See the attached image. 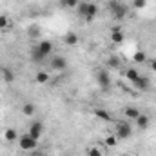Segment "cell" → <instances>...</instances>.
Returning <instances> with one entry per match:
<instances>
[{
    "label": "cell",
    "mask_w": 156,
    "mask_h": 156,
    "mask_svg": "<svg viewBox=\"0 0 156 156\" xmlns=\"http://www.w3.org/2000/svg\"><path fill=\"white\" fill-rule=\"evenodd\" d=\"M37 47H38V49L44 53V55H45V56H49V53L53 51V42H49V40H42Z\"/></svg>",
    "instance_id": "8fae6325"
},
{
    "label": "cell",
    "mask_w": 156,
    "mask_h": 156,
    "mask_svg": "<svg viewBox=\"0 0 156 156\" xmlns=\"http://www.w3.org/2000/svg\"><path fill=\"white\" fill-rule=\"evenodd\" d=\"M2 80H4L5 83L15 82V73H13V69H11V67H4V69H2Z\"/></svg>",
    "instance_id": "4fadbf2b"
},
{
    "label": "cell",
    "mask_w": 156,
    "mask_h": 156,
    "mask_svg": "<svg viewBox=\"0 0 156 156\" xmlns=\"http://www.w3.org/2000/svg\"><path fill=\"white\" fill-rule=\"evenodd\" d=\"M133 60H134L136 64H144V62L147 60V56H145V53H144V51H136V53H134V56H133Z\"/></svg>",
    "instance_id": "603a6c76"
},
{
    "label": "cell",
    "mask_w": 156,
    "mask_h": 156,
    "mask_svg": "<svg viewBox=\"0 0 156 156\" xmlns=\"http://www.w3.org/2000/svg\"><path fill=\"white\" fill-rule=\"evenodd\" d=\"M107 7H109V11L113 13V16H115V18H118V20L125 18V15H127V5H125L123 2L111 0V2L107 4Z\"/></svg>",
    "instance_id": "7a4b0ae2"
},
{
    "label": "cell",
    "mask_w": 156,
    "mask_h": 156,
    "mask_svg": "<svg viewBox=\"0 0 156 156\" xmlns=\"http://www.w3.org/2000/svg\"><path fill=\"white\" fill-rule=\"evenodd\" d=\"M35 82H37V83H47V82H49V73L38 71V73L35 75Z\"/></svg>",
    "instance_id": "d6986e66"
},
{
    "label": "cell",
    "mask_w": 156,
    "mask_h": 156,
    "mask_svg": "<svg viewBox=\"0 0 156 156\" xmlns=\"http://www.w3.org/2000/svg\"><path fill=\"white\" fill-rule=\"evenodd\" d=\"M87 4H89V2H80V4H78L76 13H78L80 18H85V15H87Z\"/></svg>",
    "instance_id": "7402d4cb"
},
{
    "label": "cell",
    "mask_w": 156,
    "mask_h": 156,
    "mask_svg": "<svg viewBox=\"0 0 156 156\" xmlns=\"http://www.w3.org/2000/svg\"><path fill=\"white\" fill-rule=\"evenodd\" d=\"M87 156H102V151H100L98 147H91V149L87 151Z\"/></svg>",
    "instance_id": "4316f807"
},
{
    "label": "cell",
    "mask_w": 156,
    "mask_h": 156,
    "mask_svg": "<svg viewBox=\"0 0 156 156\" xmlns=\"http://www.w3.org/2000/svg\"><path fill=\"white\" fill-rule=\"evenodd\" d=\"M116 142H118V138L115 136V134H111V136H107V138H105V145H107V147H115V145H116Z\"/></svg>",
    "instance_id": "d4e9b609"
},
{
    "label": "cell",
    "mask_w": 156,
    "mask_h": 156,
    "mask_svg": "<svg viewBox=\"0 0 156 156\" xmlns=\"http://www.w3.org/2000/svg\"><path fill=\"white\" fill-rule=\"evenodd\" d=\"M145 5H147V0H133V7H136V9H142Z\"/></svg>",
    "instance_id": "484cf974"
},
{
    "label": "cell",
    "mask_w": 156,
    "mask_h": 156,
    "mask_svg": "<svg viewBox=\"0 0 156 156\" xmlns=\"http://www.w3.org/2000/svg\"><path fill=\"white\" fill-rule=\"evenodd\" d=\"M123 40H125V35H123V29H122V27H113V29H111V42H113V44H122V42H123Z\"/></svg>",
    "instance_id": "52a82bcc"
},
{
    "label": "cell",
    "mask_w": 156,
    "mask_h": 156,
    "mask_svg": "<svg viewBox=\"0 0 156 156\" xmlns=\"http://www.w3.org/2000/svg\"><path fill=\"white\" fill-rule=\"evenodd\" d=\"M35 113H37L35 104L27 102V104H24V105H22V115H26V116H35Z\"/></svg>",
    "instance_id": "9a60e30c"
},
{
    "label": "cell",
    "mask_w": 156,
    "mask_h": 156,
    "mask_svg": "<svg viewBox=\"0 0 156 156\" xmlns=\"http://www.w3.org/2000/svg\"><path fill=\"white\" fill-rule=\"evenodd\" d=\"M0 29L5 31V29H11V20L7 15H0Z\"/></svg>",
    "instance_id": "ffe728a7"
},
{
    "label": "cell",
    "mask_w": 156,
    "mask_h": 156,
    "mask_svg": "<svg viewBox=\"0 0 156 156\" xmlns=\"http://www.w3.org/2000/svg\"><path fill=\"white\" fill-rule=\"evenodd\" d=\"M133 85H134V89H138V91H145V89L149 87V78L144 76V75H140V76L133 82Z\"/></svg>",
    "instance_id": "ba28073f"
},
{
    "label": "cell",
    "mask_w": 156,
    "mask_h": 156,
    "mask_svg": "<svg viewBox=\"0 0 156 156\" xmlns=\"http://www.w3.org/2000/svg\"><path fill=\"white\" fill-rule=\"evenodd\" d=\"M0 105H2V98H0Z\"/></svg>",
    "instance_id": "1f68e13d"
},
{
    "label": "cell",
    "mask_w": 156,
    "mask_h": 156,
    "mask_svg": "<svg viewBox=\"0 0 156 156\" xmlns=\"http://www.w3.org/2000/svg\"><path fill=\"white\" fill-rule=\"evenodd\" d=\"M78 0H62V5L67 7V9H73V7H78Z\"/></svg>",
    "instance_id": "cb8c5ba5"
},
{
    "label": "cell",
    "mask_w": 156,
    "mask_h": 156,
    "mask_svg": "<svg viewBox=\"0 0 156 156\" xmlns=\"http://www.w3.org/2000/svg\"><path fill=\"white\" fill-rule=\"evenodd\" d=\"M18 133L15 131V129H5L4 131V138H5V142H18Z\"/></svg>",
    "instance_id": "2e32d148"
},
{
    "label": "cell",
    "mask_w": 156,
    "mask_h": 156,
    "mask_svg": "<svg viewBox=\"0 0 156 156\" xmlns=\"http://www.w3.org/2000/svg\"><path fill=\"white\" fill-rule=\"evenodd\" d=\"M45 58H47V56L40 51L38 47H33V49H31V60H33V62H37V64H38V62L45 60Z\"/></svg>",
    "instance_id": "e0dca14e"
},
{
    "label": "cell",
    "mask_w": 156,
    "mask_h": 156,
    "mask_svg": "<svg viewBox=\"0 0 156 156\" xmlns=\"http://www.w3.org/2000/svg\"><path fill=\"white\" fill-rule=\"evenodd\" d=\"M149 66H151V71H154L156 73V58H153V60L149 62Z\"/></svg>",
    "instance_id": "f546056e"
},
{
    "label": "cell",
    "mask_w": 156,
    "mask_h": 156,
    "mask_svg": "<svg viewBox=\"0 0 156 156\" xmlns=\"http://www.w3.org/2000/svg\"><path fill=\"white\" fill-rule=\"evenodd\" d=\"M96 15H98V5L89 2V4H87V15H85V18H83V20H85V22H93Z\"/></svg>",
    "instance_id": "9c48e42d"
},
{
    "label": "cell",
    "mask_w": 156,
    "mask_h": 156,
    "mask_svg": "<svg viewBox=\"0 0 156 156\" xmlns=\"http://www.w3.org/2000/svg\"><path fill=\"white\" fill-rule=\"evenodd\" d=\"M64 44L69 45V47L78 45V35L76 33H67V35H64Z\"/></svg>",
    "instance_id": "5bb4252c"
},
{
    "label": "cell",
    "mask_w": 156,
    "mask_h": 156,
    "mask_svg": "<svg viewBox=\"0 0 156 156\" xmlns=\"http://www.w3.org/2000/svg\"><path fill=\"white\" fill-rule=\"evenodd\" d=\"M140 115H142V113L138 111V107H133V105L125 107V118H129V120H136Z\"/></svg>",
    "instance_id": "ac0fdd59"
},
{
    "label": "cell",
    "mask_w": 156,
    "mask_h": 156,
    "mask_svg": "<svg viewBox=\"0 0 156 156\" xmlns=\"http://www.w3.org/2000/svg\"><path fill=\"white\" fill-rule=\"evenodd\" d=\"M116 136L118 140H127V138H131L133 136V127H131V123L129 122H118L116 123Z\"/></svg>",
    "instance_id": "3957f363"
},
{
    "label": "cell",
    "mask_w": 156,
    "mask_h": 156,
    "mask_svg": "<svg viewBox=\"0 0 156 156\" xmlns=\"http://www.w3.org/2000/svg\"><path fill=\"white\" fill-rule=\"evenodd\" d=\"M67 67V60L64 56H53L51 58V69L55 71H64Z\"/></svg>",
    "instance_id": "5b68a950"
},
{
    "label": "cell",
    "mask_w": 156,
    "mask_h": 156,
    "mask_svg": "<svg viewBox=\"0 0 156 156\" xmlns=\"http://www.w3.org/2000/svg\"><path fill=\"white\" fill-rule=\"evenodd\" d=\"M120 156H131V154H120Z\"/></svg>",
    "instance_id": "4dcf8cb0"
},
{
    "label": "cell",
    "mask_w": 156,
    "mask_h": 156,
    "mask_svg": "<svg viewBox=\"0 0 156 156\" xmlns=\"http://www.w3.org/2000/svg\"><path fill=\"white\" fill-rule=\"evenodd\" d=\"M18 145H20V149L22 151H35V149H38V140L37 138H33L29 133H26V134H20L18 136Z\"/></svg>",
    "instance_id": "6da1fadb"
},
{
    "label": "cell",
    "mask_w": 156,
    "mask_h": 156,
    "mask_svg": "<svg viewBox=\"0 0 156 156\" xmlns=\"http://www.w3.org/2000/svg\"><path fill=\"white\" fill-rule=\"evenodd\" d=\"M109 67H118V58H115V56H111V58H107V62H105Z\"/></svg>",
    "instance_id": "83f0119b"
},
{
    "label": "cell",
    "mask_w": 156,
    "mask_h": 156,
    "mask_svg": "<svg viewBox=\"0 0 156 156\" xmlns=\"http://www.w3.org/2000/svg\"><path fill=\"white\" fill-rule=\"evenodd\" d=\"M94 116L100 118V120H104V122H113V116H111L105 109H102V107H96V109H94Z\"/></svg>",
    "instance_id": "7c38bea8"
},
{
    "label": "cell",
    "mask_w": 156,
    "mask_h": 156,
    "mask_svg": "<svg viewBox=\"0 0 156 156\" xmlns=\"http://www.w3.org/2000/svg\"><path fill=\"white\" fill-rule=\"evenodd\" d=\"M29 156H47L44 151H38V149H35V151H31L29 153Z\"/></svg>",
    "instance_id": "f1b7e54d"
},
{
    "label": "cell",
    "mask_w": 156,
    "mask_h": 156,
    "mask_svg": "<svg viewBox=\"0 0 156 156\" xmlns=\"http://www.w3.org/2000/svg\"><path fill=\"white\" fill-rule=\"evenodd\" d=\"M138 76H140V73H138V71H136L134 67H129V69L125 71V78H127V80H129L131 83H133V82H134V80H136Z\"/></svg>",
    "instance_id": "44dd1931"
},
{
    "label": "cell",
    "mask_w": 156,
    "mask_h": 156,
    "mask_svg": "<svg viewBox=\"0 0 156 156\" xmlns=\"http://www.w3.org/2000/svg\"><path fill=\"white\" fill-rule=\"evenodd\" d=\"M96 82H98V85H100L102 89H109V85H111L109 73H107L105 69H100V71L96 73Z\"/></svg>",
    "instance_id": "277c9868"
},
{
    "label": "cell",
    "mask_w": 156,
    "mask_h": 156,
    "mask_svg": "<svg viewBox=\"0 0 156 156\" xmlns=\"http://www.w3.org/2000/svg\"><path fill=\"white\" fill-rule=\"evenodd\" d=\"M42 131H44V123L38 122V120H37V122H33V123L29 125V134H31L33 138H37V140L42 136Z\"/></svg>",
    "instance_id": "8992f818"
},
{
    "label": "cell",
    "mask_w": 156,
    "mask_h": 156,
    "mask_svg": "<svg viewBox=\"0 0 156 156\" xmlns=\"http://www.w3.org/2000/svg\"><path fill=\"white\" fill-rule=\"evenodd\" d=\"M134 122H136V127H138V129H147V127L151 125V120H149L147 115H140Z\"/></svg>",
    "instance_id": "30bf717a"
}]
</instances>
